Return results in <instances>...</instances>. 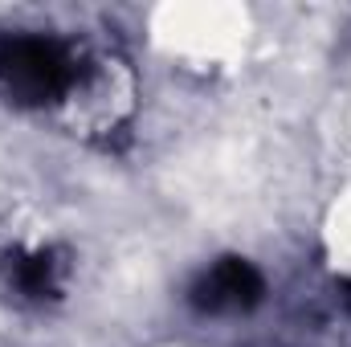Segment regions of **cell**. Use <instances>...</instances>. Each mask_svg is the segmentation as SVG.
I'll use <instances>...</instances> for the list:
<instances>
[{
    "mask_svg": "<svg viewBox=\"0 0 351 347\" xmlns=\"http://www.w3.org/2000/svg\"><path fill=\"white\" fill-rule=\"evenodd\" d=\"M262 298V274L250 265V261H221L208 278H200V286L192 290V302L200 311H250L254 302Z\"/></svg>",
    "mask_w": 351,
    "mask_h": 347,
    "instance_id": "obj_2",
    "label": "cell"
},
{
    "mask_svg": "<svg viewBox=\"0 0 351 347\" xmlns=\"http://www.w3.org/2000/svg\"><path fill=\"white\" fill-rule=\"evenodd\" d=\"M0 70L25 98H49L70 82V62L53 41H0Z\"/></svg>",
    "mask_w": 351,
    "mask_h": 347,
    "instance_id": "obj_1",
    "label": "cell"
}]
</instances>
